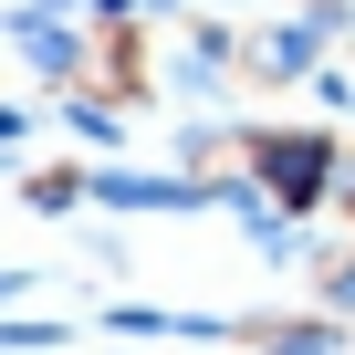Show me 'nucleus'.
Instances as JSON below:
<instances>
[{
  "mask_svg": "<svg viewBox=\"0 0 355 355\" xmlns=\"http://www.w3.org/2000/svg\"><path fill=\"white\" fill-rule=\"evenodd\" d=\"M241 167L261 178V189L282 209H313L334 189V136H303V125H272V136H241Z\"/></svg>",
  "mask_w": 355,
  "mask_h": 355,
  "instance_id": "nucleus-1",
  "label": "nucleus"
}]
</instances>
